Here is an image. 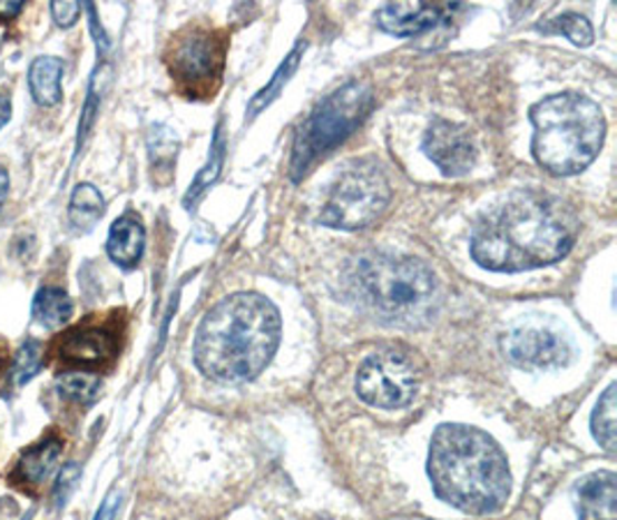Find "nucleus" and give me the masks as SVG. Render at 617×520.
Here are the masks:
<instances>
[{"mask_svg": "<svg viewBox=\"0 0 617 520\" xmlns=\"http://www.w3.org/2000/svg\"><path fill=\"white\" fill-rule=\"evenodd\" d=\"M350 287L365 311L391 324L419 326L435 313V273L412 257L365 255L350 271Z\"/></svg>", "mask_w": 617, "mask_h": 520, "instance_id": "4", "label": "nucleus"}, {"mask_svg": "<svg viewBox=\"0 0 617 520\" xmlns=\"http://www.w3.org/2000/svg\"><path fill=\"white\" fill-rule=\"evenodd\" d=\"M86 12H88V19H90V33H92V38H96V42H98V49H100V51H107L111 42H109L107 33H105V30H102V26H100V21H98L96 8H92V6H86Z\"/></svg>", "mask_w": 617, "mask_h": 520, "instance_id": "29", "label": "nucleus"}, {"mask_svg": "<svg viewBox=\"0 0 617 520\" xmlns=\"http://www.w3.org/2000/svg\"><path fill=\"white\" fill-rule=\"evenodd\" d=\"M105 216V197L90 183H79L70 197V223L79 232H88Z\"/></svg>", "mask_w": 617, "mask_h": 520, "instance_id": "19", "label": "nucleus"}, {"mask_svg": "<svg viewBox=\"0 0 617 520\" xmlns=\"http://www.w3.org/2000/svg\"><path fill=\"white\" fill-rule=\"evenodd\" d=\"M615 391H617V384H610L604 395L599 398V403L592 412V435L595 440L606 449V451H615V410H617V403H615Z\"/></svg>", "mask_w": 617, "mask_h": 520, "instance_id": "21", "label": "nucleus"}, {"mask_svg": "<svg viewBox=\"0 0 617 520\" xmlns=\"http://www.w3.org/2000/svg\"><path fill=\"white\" fill-rule=\"evenodd\" d=\"M146 246V232L135 216L118 218L107 236V255L120 268H133L139 264Z\"/></svg>", "mask_w": 617, "mask_h": 520, "instance_id": "16", "label": "nucleus"}, {"mask_svg": "<svg viewBox=\"0 0 617 520\" xmlns=\"http://www.w3.org/2000/svg\"><path fill=\"white\" fill-rule=\"evenodd\" d=\"M118 509H120V493H118V491H111V493L105 498L102 507L98 509V513H96V518H92V520H116Z\"/></svg>", "mask_w": 617, "mask_h": 520, "instance_id": "30", "label": "nucleus"}, {"mask_svg": "<svg viewBox=\"0 0 617 520\" xmlns=\"http://www.w3.org/2000/svg\"><path fill=\"white\" fill-rule=\"evenodd\" d=\"M419 384L421 375L414 359L398 347H382L370 354L356 375L359 395L368 405L382 410L410 405Z\"/></svg>", "mask_w": 617, "mask_h": 520, "instance_id": "9", "label": "nucleus"}, {"mask_svg": "<svg viewBox=\"0 0 617 520\" xmlns=\"http://www.w3.org/2000/svg\"><path fill=\"white\" fill-rule=\"evenodd\" d=\"M281 343V313L259 294H234L206 313L197 328L195 361L218 382L255 380Z\"/></svg>", "mask_w": 617, "mask_h": 520, "instance_id": "2", "label": "nucleus"}, {"mask_svg": "<svg viewBox=\"0 0 617 520\" xmlns=\"http://www.w3.org/2000/svg\"><path fill=\"white\" fill-rule=\"evenodd\" d=\"M45 365V350L38 341H23V345L19 347L17 356H14V365L10 371V382L12 386H23L36 375H40Z\"/></svg>", "mask_w": 617, "mask_h": 520, "instance_id": "23", "label": "nucleus"}, {"mask_svg": "<svg viewBox=\"0 0 617 520\" xmlns=\"http://www.w3.org/2000/svg\"><path fill=\"white\" fill-rule=\"evenodd\" d=\"M72 298L58 287H42L33 298V317L47 328H58L68 324L72 320Z\"/></svg>", "mask_w": 617, "mask_h": 520, "instance_id": "18", "label": "nucleus"}, {"mask_svg": "<svg viewBox=\"0 0 617 520\" xmlns=\"http://www.w3.org/2000/svg\"><path fill=\"white\" fill-rule=\"evenodd\" d=\"M79 465L77 463H68L63 470H60L58 479H56V488H53V500L58 502V507H63L68 502V498L72 496L75 485L79 481Z\"/></svg>", "mask_w": 617, "mask_h": 520, "instance_id": "27", "label": "nucleus"}, {"mask_svg": "<svg viewBox=\"0 0 617 520\" xmlns=\"http://www.w3.org/2000/svg\"><path fill=\"white\" fill-rule=\"evenodd\" d=\"M23 12V3L19 0H0V23H12Z\"/></svg>", "mask_w": 617, "mask_h": 520, "instance_id": "31", "label": "nucleus"}, {"mask_svg": "<svg viewBox=\"0 0 617 520\" xmlns=\"http://www.w3.org/2000/svg\"><path fill=\"white\" fill-rule=\"evenodd\" d=\"M8 190H10V176L3 167H0V208H3V204H6Z\"/></svg>", "mask_w": 617, "mask_h": 520, "instance_id": "33", "label": "nucleus"}, {"mask_svg": "<svg viewBox=\"0 0 617 520\" xmlns=\"http://www.w3.org/2000/svg\"><path fill=\"white\" fill-rule=\"evenodd\" d=\"M460 8V3H391L378 12V23L391 36L412 38L451 21Z\"/></svg>", "mask_w": 617, "mask_h": 520, "instance_id": "13", "label": "nucleus"}, {"mask_svg": "<svg viewBox=\"0 0 617 520\" xmlns=\"http://www.w3.org/2000/svg\"><path fill=\"white\" fill-rule=\"evenodd\" d=\"M60 451H63V440L58 435H47L38 444L28 447L10 472V483L23 491H36L56 468Z\"/></svg>", "mask_w": 617, "mask_h": 520, "instance_id": "14", "label": "nucleus"}, {"mask_svg": "<svg viewBox=\"0 0 617 520\" xmlns=\"http://www.w3.org/2000/svg\"><path fill=\"white\" fill-rule=\"evenodd\" d=\"M30 96L40 107H56L63 98V60L40 56L28 70Z\"/></svg>", "mask_w": 617, "mask_h": 520, "instance_id": "17", "label": "nucleus"}, {"mask_svg": "<svg viewBox=\"0 0 617 520\" xmlns=\"http://www.w3.org/2000/svg\"><path fill=\"white\" fill-rule=\"evenodd\" d=\"M389 199L384 171L375 163H356L335 178L320 220L335 229H363L382 216Z\"/></svg>", "mask_w": 617, "mask_h": 520, "instance_id": "8", "label": "nucleus"}, {"mask_svg": "<svg viewBox=\"0 0 617 520\" xmlns=\"http://www.w3.org/2000/svg\"><path fill=\"white\" fill-rule=\"evenodd\" d=\"M118 352L116 335L107 326L81 324L60 333L51 345V354L66 365L77 369H102Z\"/></svg>", "mask_w": 617, "mask_h": 520, "instance_id": "11", "label": "nucleus"}, {"mask_svg": "<svg viewBox=\"0 0 617 520\" xmlns=\"http://www.w3.org/2000/svg\"><path fill=\"white\" fill-rule=\"evenodd\" d=\"M539 30H543V33H560V36L569 38L576 47H590L595 40V30H592L590 21L576 12L555 17L548 23L539 26Z\"/></svg>", "mask_w": 617, "mask_h": 520, "instance_id": "22", "label": "nucleus"}, {"mask_svg": "<svg viewBox=\"0 0 617 520\" xmlns=\"http://www.w3.org/2000/svg\"><path fill=\"white\" fill-rule=\"evenodd\" d=\"M10 118H12V102L8 96L0 94V128H6Z\"/></svg>", "mask_w": 617, "mask_h": 520, "instance_id": "32", "label": "nucleus"}, {"mask_svg": "<svg viewBox=\"0 0 617 520\" xmlns=\"http://www.w3.org/2000/svg\"><path fill=\"white\" fill-rule=\"evenodd\" d=\"M176 150H178V139L169 128L156 126L150 130L148 156H150L153 171H172L174 160H176Z\"/></svg>", "mask_w": 617, "mask_h": 520, "instance_id": "25", "label": "nucleus"}, {"mask_svg": "<svg viewBox=\"0 0 617 520\" xmlns=\"http://www.w3.org/2000/svg\"><path fill=\"white\" fill-rule=\"evenodd\" d=\"M229 33L208 23H188L169 38L165 66L180 96L208 100L223 84Z\"/></svg>", "mask_w": 617, "mask_h": 520, "instance_id": "7", "label": "nucleus"}, {"mask_svg": "<svg viewBox=\"0 0 617 520\" xmlns=\"http://www.w3.org/2000/svg\"><path fill=\"white\" fill-rule=\"evenodd\" d=\"M578 220L558 197L520 190L477 225L472 257L498 273H518L560 262L574 248Z\"/></svg>", "mask_w": 617, "mask_h": 520, "instance_id": "1", "label": "nucleus"}, {"mask_svg": "<svg viewBox=\"0 0 617 520\" xmlns=\"http://www.w3.org/2000/svg\"><path fill=\"white\" fill-rule=\"evenodd\" d=\"M370 107H373V90L361 81L345 84L320 102L296 135L290 163L292 178L301 180L320 158L343 144L361 126Z\"/></svg>", "mask_w": 617, "mask_h": 520, "instance_id": "6", "label": "nucleus"}, {"mask_svg": "<svg viewBox=\"0 0 617 520\" xmlns=\"http://www.w3.org/2000/svg\"><path fill=\"white\" fill-rule=\"evenodd\" d=\"M530 116L535 124L532 153L550 174H580L599 156L606 120L590 98L578 94L550 96L535 105Z\"/></svg>", "mask_w": 617, "mask_h": 520, "instance_id": "5", "label": "nucleus"}, {"mask_svg": "<svg viewBox=\"0 0 617 520\" xmlns=\"http://www.w3.org/2000/svg\"><path fill=\"white\" fill-rule=\"evenodd\" d=\"M580 520H617V477L595 472L576 485Z\"/></svg>", "mask_w": 617, "mask_h": 520, "instance_id": "15", "label": "nucleus"}, {"mask_svg": "<svg viewBox=\"0 0 617 520\" xmlns=\"http://www.w3.org/2000/svg\"><path fill=\"white\" fill-rule=\"evenodd\" d=\"M425 156L438 165L444 176H466L477 163V148L470 133L451 124V120L438 118L428 128L423 137Z\"/></svg>", "mask_w": 617, "mask_h": 520, "instance_id": "12", "label": "nucleus"}, {"mask_svg": "<svg viewBox=\"0 0 617 520\" xmlns=\"http://www.w3.org/2000/svg\"><path fill=\"white\" fill-rule=\"evenodd\" d=\"M6 361H8V345L0 341V371L6 369Z\"/></svg>", "mask_w": 617, "mask_h": 520, "instance_id": "34", "label": "nucleus"}, {"mask_svg": "<svg viewBox=\"0 0 617 520\" xmlns=\"http://www.w3.org/2000/svg\"><path fill=\"white\" fill-rule=\"evenodd\" d=\"M223 153H225V139H223V133L218 128V135H215V141H213V148H210V160L204 167V171L197 176V180L193 183L190 193L185 195V206H188V208H193V204L204 195V190L210 188V183L218 178L221 167H223Z\"/></svg>", "mask_w": 617, "mask_h": 520, "instance_id": "26", "label": "nucleus"}, {"mask_svg": "<svg viewBox=\"0 0 617 520\" xmlns=\"http://www.w3.org/2000/svg\"><path fill=\"white\" fill-rule=\"evenodd\" d=\"M303 49H305V42H301V45H296V49L285 58V63L281 66V68H277V72L273 75V79H271V84L266 86V88H262L259 90V94L253 98V102L248 105V116L253 118V116H257L273 98H277V94H281V90H283V86L287 84V79L294 75V70H296V66H298V58H301V53H303Z\"/></svg>", "mask_w": 617, "mask_h": 520, "instance_id": "24", "label": "nucleus"}, {"mask_svg": "<svg viewBox=\"0 0 617 520\" xmlns=\"http://www.w3.org/2000/svg\"><path fill=\"white\" fill-rule=\"evenodd\" d=\"M428 477L440 500L472 516L500 511L511 493L502 449L470 425L447 423L438 428L430 440Z\"/></svg>", "mask_w": 617, "mask_h": 520, "instance_id": "3", "label": "nucleus"}, {"mask_svg": "<svg viewBox=\"0 0 617 520\" xmlns=\"http://www.w3.org/2000/svg\"><path fill=\"white\" fill-rule=\"evenodd\" d=\"M79 14H81V6L79 3H51V19L60 28L75 26Z\"/></svg>", "mask_w": 617, "mask_h": 520, "instance_id": "28", "label": "nucleus"}, {"mask_svg": "<svg viewBox=\"0 0 617 520\" xmlns=\"http://www.w3.org/2000/svg\"><path fill=\"white\" fill-rule=\"evenodd\" d=\"M56 386H58L60 395L68 398V401H72L77 405H90L100 395L102 382L98 375H92V373L72 371V373L58 375Z\"/></svg>", "mask_w": 617, "mask_h": 520, "instance_id": "20", "label": "nucleus"}, {"mask_svg": "<svg viewBox=\"0 0 617 520\" xmlns=\"http://www.w3.org/2000/svg\"><path fill=\"white\" fill-rule=\"evenodd\" d=\"M500 350L520 369H552L571 356L569 343L546 328H513L502 335Z\"/></svg>", "mask_w": 617, "mask_h": 520, "instance_id": "10", "label": "nucleus"}]
</instances>
